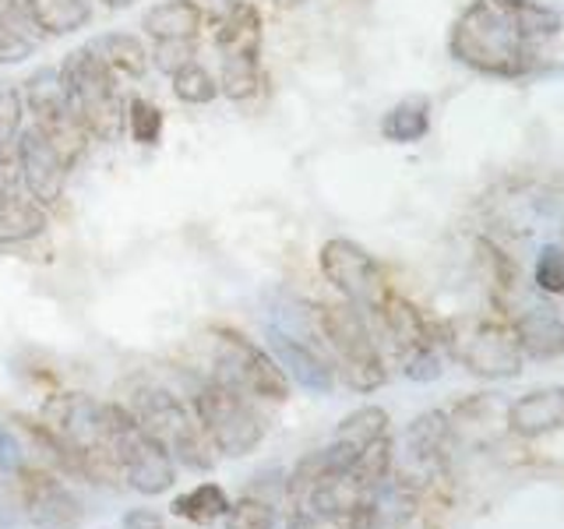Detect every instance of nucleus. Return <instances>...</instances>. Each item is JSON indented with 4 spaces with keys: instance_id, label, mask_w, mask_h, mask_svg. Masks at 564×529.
<instances>
[{
    "instance_id": "nucleus-1",
    "label": "nucleus",
    "mask_w": 564,
    "mask_h": 529,
    "mask_svg": "<svg viewBox=\"0 0 564 529\" xmlns=\"http://www.w3.org/2000/svg\"><path fill=\"white\" fill-rule=\"evenodd\" d=\"M536 43L522 22V0H473L455 18L448 53L480 75L516 78L533 67Z\"/></svg>"
},
{
    "instance_id": "nucleus-2",
    "label": "nucleus",
    "mask_w": 564,
    "mask_h": 529,
    "mask_svg": "<svg viewBox=\"0 0 564 529\" xmlns=\"http://www.w3.org/2000/svg\"><path fill=\"white\" fill-rule=\"evenodd\" d=\"M57 75L64 85L67 110L85 123L93 141H102V145L117 141L123 134V102L128 99H123L117 75L102 64L99 53L88 43L64 53Z\"/></svg>"
},
{
    "instance_id": "nucleus-3",
    "label": "nucleus",
    "mask_w": 564,
    "mask_h": 529,
    "mask_svg": "<svg viewBox=\"0 0 564 529\" xmlns=\"http://www.w3.org/2000/svg\"><path fill=\"white\" fill-rule=\"evenodd\" d=\"M314 325L322 343L335 353V375H343L352 392H378L388 381V367L378 349L375 328H370V317L360 307L346 304V300L317 304Z\"/></svg>"
},
{
    "instance_id": "nucleus-4",
    "label": "nucleus",
    "mask_w": 564,
    "mask_h": 529,
    "mask_svg": "<svg viewBox=\"0 0 564 529\" xmlns=\"http://www.w3.org/2000/svg\"><path fill=\"white\" fill-rule=\"evenodd\" d=\"M102 420H106V445H110L123 481L138 494H145V498L170 490L176 481L173 455L141 428L138 417L131 413V406L102 402Z\"/></svg>"
},
{
    "instance_id": "nucleus-5",
    "label": "nucleus",
    "mask_w": 564,
    "mask_h": 529,
    "mask_svg": "<svg viewBox=\"0 0 564 529\" xmlns=\"http://www.w3.org/2000/svg\"><path fill=\"white\" fill-rule=\"evenodd\" d=\"M131 413L173 455V463H184L191 469H212L219 463V449L202 431L194 410L166 388H141L131 402Z\"/></svg>"
},
{
    "instance_id": "nucleus-6",
    "label": "nucleus",
    "mask_w": 564,
    "mask_h": 529,
    "mask_svg": "<svg viewBox=\"0 0 564 529\" xmlns=\"http://www.w3.org/2000/svg\"><path fill=\"white\" fill-rule=\"evenodd\" d=\"M191 410L198 417L202 431L212 438V445L219 449V455L240 458L247 452H254L264 438V420L240 388L223 385L216 378L202 381L191 396Z\"/></svg>"
},
{
    "instance_id": "nucleus-7",
    "label": "nucleus",
    "mask_w": 564,
    "mask_h": 529,
    "mask_svg": "<svg viewBox=\"0 0 564 529\" xmlns=\"http://www.w3.org/2000/svg\"><path fill=\"white\" fill-rule=\"evenodd\" d=\"M212 339H216V375L212 378L264 402L290 399V378L269 349L251 343L237 328H212Z\"/></svg>"
},
{
    "instance_id": "nucleus-8",
    "label": "nucleus",
    "mask_w": 564,
    "mask_h": 529,
    "mask_svg": "<svg viewBox=\"0 0 564 529\" xmlns=\"http://www.w3.org/2000/svg\"><path fill=\"white\" fill-rule=\"evenodd\" d=\"M317 264H322V276L328 279V287L339 293L346 304L360 307L367 317L381 307V300L388 293H392L381 261L349 237L325 240L322 251H317Z\"/></svg>"
},
{
    "instance_id": "nucleus-9",
    "label": "nucleus",
    "mask_w": 564,
    "mask_h": 529,
    "mask_svg": "<svg viewBox=\"0 0 564 529\" xmlns=\"http://www.w3.org/2000/svg\"><path fill=\"white\" fill-rule=\"evenodd\" d=\"M43 423L64 441V449L75 458V469L88 455L110 452L106 445V420H102V402H96L85 392H57L43 406Z\"/></svg>"
},
{
    "instance_id": "nucleus-10",
    "label": "nucleus",
    "mask_w": 564,
    "mask_h": 529,
    "mask_svg": "<svg viewBox=\"0 0 564 529\" xmlns=\"http://www.w3.org/2000/svg\"><path fill=\"white\" fill-rule=\"evenodd\" d=\"M14 163H18V181H22V191L32 202H40L43 208L61 205L70 170L64 166V159L53 152V145L40 134L35 123H25L22 134H18Z\"/></svg>"
},
{
    "instance_id": "nucleus-11",
    "label": "nucleus",
    "mask_w": 564,
    "mask_h": 529,
    "mask_svg": "<svg viewBox=\"0 0 564 529\" xmlns=\"http://www.w3.org/2000/svg\"><path fill=\"white\" fill-rule=\"evenodd\" d=\"M455 357L469 375L484 378V381H505V378H519L522 375V349L511 325L505 322H487L476 328L463 346H455Z\"/></svg>"
},
{
    "instance_id": "nucleus-12",
    "label": "nucleus",
    "mask_w": 564,
    "mask_h": 529,
    "mask_svg": "<svg viewBox=\"0 0 564 529\" xmlns=\"http://www.w3.org/2000/svg\"><path fill=\"white\" fill-rule=\"evenodd\" d=\"M269 353L286 370L290 385L307 388L314 396H328L335 388V360H328V353L307 335L269 325Z\"/></svg>"
},
{
    "instance_id": "nucleus-13",
    "label": "nucleus",
    "mask_w": 564,
    "mask_h": 529,
    "mask_svg": "<svg viewBox=\"0 0 564 529\" xmlns=\"http://www.w3.org/2000/svg\"><path fill=\"white\" fill-rule=\"evenodd\" d=\"M18 498H22L25 519L40 529H70L82 519V501L46 469H18Z\"/></svg>"
},
{
    "instance_id": "nucleus-14",
    "label": "nucleus",
    "mask_w": 564,
    "mask_h": 529,
    "mask_svg": "<svg viewBox=\"0 0 564 529\" xmlns=\"http://www.w3.org/2000/svg\"><path fill=\"white\" fill-rule=\"evenodd\" d=\"M508 431L516 438L536 441L564 431V385H543L519 396L505 413Z\"/></svg>"
},
{
    "instance_id": "nucleus-15",
    "label": "nucleus",
    "mask_w": 564,
    "mask_h": 529,
    "mask_svg": "<svg viewBox=\"0 0 564 529\" xmlns=\"http://www.w3.org/2000/svg\"><path fill=\"white\" fill-rule=\"evenodd\" d=\"M511 332H516L525 360L564 357V314H557L554 307H546V304L525 307L516 322H511Z\"/></svg>"
},
{
    "instance_id": "nucleus-16",
    "label": "nucleus",
    "mask_w": 564,
    "mask_h": 529,
    "mask_svg": "<svg viewBox=\"0 0 564 529\" xmlns=\"http://www.w3.org/2000/svg\"><path fill=\"white\" fill-rule=\"evenodd\" d=\"M264 22L254 0H237L216 25H212V46L223 53H243V57H261Z\"/></svg>"
},
{
    "instance_id": "nucleus-17",
    "label": "nucleus",
    "mask_w": 564,
    "mask_h": 529,
    "mask_svg": "<svg viewBox=\"0 0 564 529\" xmlns=\"http://www.w3.org/2000/svg\"><path fill=\"white\" fill-rule=\"evenodd\" d=\"M50 229V208L32 202L25 191H0V247L40 240Z\"/></svg>"
},
{
    "instance_id": "nucleus-18",
    "label": "nucleus",
    "mask_w": 564,
    "mask_h": 529,
    "mask_svg": "<svg viewBox=\"0 0 564 529\" xmlns=\"http://www.w3.org/2000/svg\"><path fill=\"white\" fill-rule=\"evenodd\" d=\"M138 29L149 35L152 43H166V40H202L205 32V18L194 11L187 0H159V4L141 11Z\"/></svg>"
},
{
    "instance_id": "nucleus-19",
    "label": "nucleus",
    "mask_w": 564,
    "mask_h": 529,
    "mask_svg": "<svg viewBox=\"0 0 564 529\" xmlns=\"http://www.w3.org/2000/svg\"><path fill=\"white\" fill-rule=\"evenodd\" d=\"M93 46L99 57H102V64L113 71V75H123V78H134V82H141L152 71V61H149V46H145V40L141 35H134V32H123V29H110V32H102V35H96Z\"/></svg>"
},
{
    "instance_id": "nucleus-20",
    "label": "nucleus",
    "mask_w": 564,
    "mask_h": 529,
    "mask_svg": "<svg viewBox=\"0 0 564 529\" xmlns=\"http://www.w3.org/2000/svg\"><path fill=\"white\" fill-rule=\"evenodd\" d=\"M93 0H32V29L40 40H61L93 25Z\"/></svg>"
},
{
    "instance_id": "nucleus-21",
    "label": "nucleus",
    "mask_w": 564,
    "mask_h": 529,
    "mask_svg": "<svg viewBox=\"0 0 564 529\" xmlns=\"http://www.w3.org/2000/svg\"><path fill=\"white\" fill-rule=\"evenodd\" d=\"M35 128H40V134L53 145V152H57L64 159V166L67 170H75L85 163V155L88 149L96 145L93 134L85 131V123L70 114V110H61V114H53L46 120H35Z\"/></svg>"
},
{
    "instance_id": "nucleus-22",
    "label": "nucleus",
    "mask_w": 564,
    "mask_h": 529,
    "mask_svg": "<svg viewBox=\"0 0 564 529\" xmlns=\"http://www.w3.org/2000/svg\"><path fill=\"white\" fill-rule=\"evenodd\" d=\"M219 99L229 102H251L264 88L261 57H243V53H223L219 57Z\"/></svg>"
},
{
    "instance_id": "nucleus-23",
    "label": "nucleus",
    "mask_w": 564,
    "mask_h": 529,
    "mask_svg": "<svg viewBox=\"0 0 564 529\" xmlns=\"http://www.w3.org/2000/svg\"><path fill=\"white\" fill-rule=\"evenodd\" d=\"M431 131V102L427 99H402L381 117V138L392 145H413Z\"/></svg>"
},
{
    "instance_id": "nucleus-24",
    "label": "nucleus",
    "mask_w": 564,
    "mask_h": 529,
    "mask_svg": "<svg viewBox=\"0 0 564 529\" xmlns=\"http://www.w3.org/2000/svg\"><path fill=\"white\" fill-rule=\"evenodd\" d=\"M22 88V99H25V114L35 120H46L53 114L67 110V99H64V85H61V75H57V64L53 67H35L32 75L18 85Z\"/></svg>"
},
{
    "instance_id": "nucleus-25",
    "label": "nucleus",
    "mask_w": 564,
    "mask_h": 529,
    "mask_svg": "<svg viewBox=\"0 0 564 529\" xmlns=\"http://www.w3.org/2000/svg\"><path fill=\"white\" fill-rule=\"evenodd\" d=\"M163 128H166V114L159 102L145 96H131L123 102V134H128L134 145L155 149L159 141H163Z\"/></svg>"
},
{
    "instance_id": "nucleus-26",
    "label": "nucleus",
    "mask_w": 564,
    "mask_h": 529,
    "mask_svg": "<svg viewBox=\"0 0 564 529\" xmlns=\"http://www.w3.org/2000/svg\"><path fill=\"white\" fill-rule=\"evenodd\" d=\"M229 494L219 487V484H198V487H191L187 494H181L170 508H173V516H181L187 522H198V526H208V522H216V519H226V511H229Z\"/></svg>"
},
{
    "instance_id": "nucleus-27",
    "label": "nucleus",
    "mask_w": 564,
    "mask_h": 529,
    "mask_svg": "<svg viewBox=\"0 0 564 529\" xmlns=\"http://www.w3.org/2000/svg\"><path fill=\"white\" fill-rule=\"evenodd\" d=\"M388 410H381V406H360V410H352L349 417L339 420V428H335V441H343V445H349L352 452H364L370 441H378L381 434H392L388 431Z\"/></svg>"
},
{
    "instance_id": "nucleus-28",
    "label": "nucleus",
    "mask_w": 564,
    "mask_h": 529,
    "mask_svg": "<svg viewBox=\"0 0 564 529\" xmlns=\"http://www.w3.org/2000/svg\"><path fill=\"white\" fill-rule=\"evenodd\" d=\"M170 93L184 106H212L219 99V78L202 61H191L170 78Z\"/></svg>"
},
{
    "instance_id": "nucleus-29",
    "label": "nucleus",
    "mask_w": 564,
    "mask_h": 529,
    "mask_svg": "<svg viewBox=\"0 0 564 529\" xmlns=\"http://www.w3.org/2000/svg\"><path fill=\"white\" fill-rule=\"evenodd\" d=\"M392 466H395V441H392V434H381L378 441H370V445L357 455L349 476L364 490H375L388 481V476H392Z\"/></svg>"
},
{
    "instance_id": "nucleus-30",
    "label": "nucleus",
    "mask_w": 564,
    "mask_h": 529,
    "mask_svg": "<svg viewBox=\"0 0 564 529\" xmlns=\"http://www.w3.org/2000/svg\"><path fill=\"white\" fill-rule=\"evenodd\" d=\"M452 434V423L448 417L441 413V410H431V413H423L410 423V452H416L420 463H434V458L445 452V441Z\"/></svg>"
},
{
    "instance_id": "nucleus-31",
    "label": "nucleus",
    "mask_w": 564,
    "mask_h": 529,
    "mask_svg": "<svg viewBox=\"0 0 564 529\" xmlns=\"http://www.w3.org/2000/svg\"><path fill=\"white\" fill-rule=\"evenodd\" d=\"M25 99L14 82H0V159H14L18 134L25 128Z\"/></svg>"
},
{
    "instance_id": "nucleus-32",
    "label": "nucleus",
    "mask_w": 564,
    "mask_h": 529,
    "mask_svg": "<svg viewBox=\"0 0 564 529\" xmlns=\"http://www.w3.org/2000/svg\"><path fill=\"white\" fill-rule=\"evenodd\" d=\"M149 61L159 75L173 78L176 71L187 67L191 61H198V43L194 40H166V43H152L149 46Z\"/></svg>"
},
{
    "instance_id": "nucleus-33",
    "label": "nucleus",
    "mask_w": 564,
    "mask_h": 529,
    "mask_svg": "<svg viewBox=\"0 0 564 529\" xmlns=\"http://www.w3.org/2000/svg\"><path fill=\"white\" fill-rule=\"evenodd\" d=\"M275 505L264 498H240L226 511V529H269L275 522Z\"/></svg>"
},
{
    "instance_id": "nucleus-34",
    "label": "nucleus",
    "mask_w": 564,
    "mask_h": 529,
    "mask_svg": "<svg viewBox=\"0 0 564 529\" xmlns=\"http://www.w3.org/2000/svg\"><path fill=\"white\" fill-rule=\"evenodd\" d=\"M536 287L551 296H564V251L561 247H543L536 258Z\"/></svg>"
},
{
    "instance_id": "nucleus-35",
    "label": "nucleus",
    "mask_w": 564,
    "mask_h": 529,
    "mask_svg": "<svg viewBox=\"0 0 564 529\" xmlns=\"http://www.w3.org/2000/svg\"><path fill=\"white\" fill-rule=\"evenodd\" d=\"M35 50H40V40H35V35L0 25V67L25 64L29 57H35Z\"/></svg>"
},
{
    "instance_id": "nucleus-36",
    "label": "nucleus",
    "mask_w": 564,
    "mask_h": 529,
    "mask_svg": "<svg viewBox=\"0 0 564 529\" xmlns=\"http://www.w3.org/2000/svg\"><path fill=\"white\" fill-rule=\"evenodd\" d=\"M0 25L35 35V29H32V0H0ZM35 40H40V35H35Z\"/></svg>"
},
{
    "instance_id": "nucleus-37",
    "label": "nucleus",
    "mask_w": 564,
    "mask_h": 529,
    "mask_svg": "<svg viewBox=\"0 0 564 529\" xmlns=\"http://www.w3.org/2000/svg\"><path fill=\"white\" fill-rule=\"evenodd\" d=\"M4 469H22V445H18L14 431L8 428V423H0V473Z\"/></svg>"
},
{
    "instance_id": "nucleus-38",
    "label": "nucleus",
    "mask_w": 564,
    "mask_h": 529,
    "mask_svg": "<svg viewBox=\"0 0 564 529\" xmlns=\"http://www.w3.org/2000/svg\"><path fill=\"white\" fill-rule=\"evenodd\" d=\"M290 529H346V522L317 516V511H311V508H296L290 516Z\"/></svg>"
},
{
    "instance_id": "nucleus-39",
    "label": "nucleus",
    "mask_w": 564,
    "mask_h": 529,
    "mask_svg": "<svg viewBox=\"0 0 564 529\" xmlns=\"http://www.w3.org/2000/svg\"><path fill=\"white\" fill-rule=\"evenodd\" d=\"M123 529H166V522L152 508H134L123 516Z\"/></svg>"
},
{
    "instance_id": "nucleus-40",
    "label": "nucleus",
    "mask_w": 564,
    "mask_h": 529,
    "mask_svg": "<svg viewBox=\"0 0 564 529\" xmlns=\"http://www.w3.org/2000/svg\"><path fill=\"white\" fill-rule=\"evenodd\" d=\"M187 4H191L194 11H198V14L205 18V22H208V25H216L219 18H223V14H226L229 8L237 4V0H187Z\"/></svg>"
},
{
    "instance_id": "nucleus-41",
    "label": "nucleus",
    "mask_w": 564,
    "mask_h": 529,
    "mask_svg": "<svg viewBox=\"0 0 564 529\" xmlns=\"http://www.w3.org/2000/svg\"><path fill=\"white\" fill-rule=\"evenodd\" d=\"M102 8H110V11H123V8H131L134 0H99Z\"/></svg>"
},
{
    "instance_id": "nucleus-42",
    "label": "nucleus",
    "mask_w": 564,
    "mask_h": 529,
    "mask_svg": "<svg viewBox=\"0 0 564 529\" xmlns=\"http://www.w3.org/2000/svg\"><path fill=\"white\" fill-rule=\"evenodd\" d=\"M269 529H290V516H275V522Z\"/></svg>"
}]
</instances>
